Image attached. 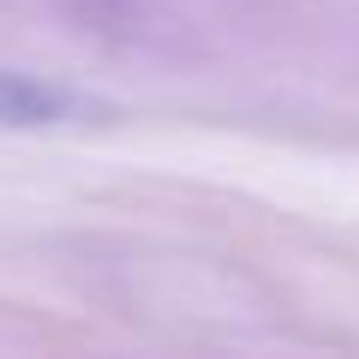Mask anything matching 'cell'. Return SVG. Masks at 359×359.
I'll list each match as a JSON object with an SVG mask.
<instances>
[{
    "instance_id": "1",
    "label": "cell",
    "mask_w": 359,
    "mask_h": 359,
    "mask_svg": "<svg viewBox=\"0 0 359 359\" xmlns=\"http://www.w3.org/2000/svg\"><path fill=\"white\" fill-rule=\"evenodd\" d=\"M78 96L60 84H42L30 72H0V126H54L78 114Z\"/></svg>"
}]
</instances>
